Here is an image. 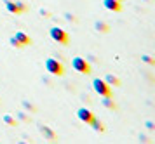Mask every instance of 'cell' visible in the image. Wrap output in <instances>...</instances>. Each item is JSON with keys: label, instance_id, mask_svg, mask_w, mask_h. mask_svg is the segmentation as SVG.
<instances>
[{"label": "cell", "instance_id": "16", "mask_svg": "<svg viewBox=\"0 0 155 144\" xmlns=\"http://www.w3.org/2000/svg\"><path fill=\"white\" fill-rule=\"evenodd\" d=\"M11 45H12V47H18V49H21V47H23L21 43H19V42L14 38V37H11Z\"/></svg>", "mask_w": 155, "mask_h": 144}, {"label": "cell", "instance_id": "7", "mask_svg": "<svg viewBox=\"0 0 155 144\" xmlns=\"http://www.w3.org/2000/svg\"><path fill=\"white\" fill-rule=\"evenodd\" d=\"M38 130H40V134H42V136L47 139V141H56V139H58L56 134L51 130L49 127H45V125H40V127H38Z\"/></svg>", "mask_w": 155, "mask_h": 144}, {"label": "cell", "instance_id": "9", "mask_svg": "<svg viewBox=\"0 0 155 144\" xmlns=\"http://www.w3.org/2000/svg\"><path fill=\"white\" fill-rule=\"evenodd\" d=\"M14 38L19 42V43H21L23 47H25V45H31V38H30L26 33H23V31H16Z\"/></svg>", "mask_w": 155, "mask_h": 144}, {"label": "cell", "instance_id": "5", "mask_svg": "<svg viewBox=\"0 0 155 144\" xmlns=\"http://www.w3.org/2000/svg\"><path fill=\"white\" fill-rule=\"evenodd\" d=\"M5 2V7H7V11L9 12H12V14H21L26 11V5L25 4H21V2H11V0H4Z\"/></svg>", "mask_w": 155, "mask_h": 144}, {"label": "cell", "instance_id": "1", "mask_svg": "<svg viewBox=\"0 0 155 144\" xmlns=\"http://www.w3.org/2000/svg\"><path fill=\"white\" fill-rule=\"evenodd\" d=\"M45 69L49 71L51 75L54 76H63L64 75V68H63V62L54 59V57H47L45 59Z\"/></svg>", "mask_w": 155, "mask_h": 144}, {"label": "cell", "instance_id": "11", "mask_svg": "<svg viewBox=\"0 0 155 144\" xmlns=\"http://www.w3.org/2000/svg\"><path fill=\"white\" fill-rule=\"evenodd\" d=\"M105 82L108 83V85H113V87H119V85H120V80L115 75H106L105 76Z\"/></svg>", "mask_w": 155, "mask_h": 144}, {"label": "cell", "instance_id": "15", "mask_svg": "<svg viewBox=\"0 0 155 144\" xmlns=\"http://www.w3.org/2000/svg\"><path fill=\"white\" fill-rule=\"evenodd\" d=\"M23 106H25L26 110H30V111H37V108L33 106V104H30L28 101H23Z\"/></svg>", "mask_w": 155, "mask_h": 144}, {"label": "cell", "instance_id": "8", "mask_svg": "<svg viewBox=\"0 0 155 144\" xmlns=\"http://www.w3.org/2000/svg\"><path fill=\"white\" fill-rule=\"evenodd\" d=\"M103 4H105V7L108 9V11H113V12L122 11V4H120L119 0H105Z\"/></svg>", "mask_w": 155, "mask_h": 144}, {"label": "cell", "instance_id": "21", "mask_svg": "<svg viewBox=\"0 0 155 144\" xmlns=\"http://www.w3.org/2000/svg\"><path fill=\"white\" fill-rule=\"evenodd\" d=\"M66 19H68V21H77L75 18H71V14H66Z\"/></svg>", "mask_w": 155, "mask_h": 144}, {"label": "cell", "instance_id": "3", "mask_svg": "<svg viewBox=\"0 0 155 144\" xmlns=\"http://www.w3.org/2000/svg\"><path fill=\"white\" fill-rule=\"evenodd\" d=\"M71 66L78 73H84V75H89L91 73V64L85 61L84 57H73L71 59Z\"/></svg>", "mask_w": 155, "mask_h": 144}, {"label": "cell", "instance_id": "10", "mask_svg": "<svg viewBox=\"0 0 155 144\" xmlns=\"http://www.w3.org/2000/svg\"><path fill=\"white\" fill-rule=\"evenodd\" d=\"M94 28H96L98 31H101V33H108V31H110V26H108L106 23H103V21H96V23H94Z\"/></svg>", "mask_w": 155, "mask_h": 144}, {"label": "cell", "instance_id": "14", "mask_svg": "<svg viewBox=\"0 0 155 144\" xmlns=\"http://www.w3.org/2000/svg\"><path fill=\"white\" fill-rule=\"evenodd\" d=\"M4 123H7V125H11V127H16L18 125V122H16V118H12L11 115H4Z\"/></svg>", "mask_w": 155, "mask_h": 144}, {"label": "cell", "instance_id": "20", "mask_svg": "<svg viewBox=\"0 0 155 144\" xmlns=\"http://www.w3.org/2000/svg\"><path fill=\"white\" fill-rule=\"evenodd\" d=\"M147 129H150V130H152V129H153V123H152V122H147Z\"/></svg>", "mask_w": 155, "mask_h": 144}, {"label": "cell", "instance_id": "4", "mask_svg": "<svg viewBox=\"0 0 155 144\" xmlns=\"http://www.w3.org/2000/svg\"><path fill=\"white\" fill-rule=\"evenodd\" d=\"M51 38L54 42H58V43H61V45H66L68 43V40H70V37H68V33L64 31V30H61V28H51Z\"/></svg>", "mask_w": 155, "mask_h": 144}, {"label": "cell", "instance_id": "2", "mask_svg": "<svg viewBox=\"0 0 155 144\" xmlns=\"http://www.w3.org/2000/svg\"><path fill=\"white\" fill-rule=\"evenodd\" d=\"M92 85H94V90L98 92L99 96H103V97H112V89H110V85H108L105 80H101V78H94Z\"/></svg>", "mask_w": 155, "mask_h": 144}, {"label": "cell", "instance_id": "17", "mask_svg": "<svg viewBox=\"0 0 155 144\" xmlns=\"http://www.w3.org/2000/svg\"><path fill=\"white\" fill-rule=\"evenodd\" d=\"M141 59H143V61L145 62H148V64H153V59H152V57H150V56H143V57H141Z\"/></svg>", "mask_w": 155, "mask_h": 144}, {"label": "cell", "instance_id": "19", "mask_svg": "<svg viewBox=\"0 0 155 144\" xmlns=\"http://www.w3.org/2000/svg\"><path fill=\"white\" fill-rule=\"evenodd\" d=\"M40 14H42L44 18H51V12L49 11H45V9H40Z\"/></svg>", "mask_w": 155, "mask_h": 144}, {"label": "cell", "instance_id": "6", "mask_svg": "<svg viewBox=\"0 0 155 144\" xmlns=\"http://www.w3.org/2000/svg\"><path fill=\"white\" fill-rule=\"evenodd\" d=\"M77 115H78V118H80L84 123H89L92 118H94V115H92V113L87 110V108H80V110L77 111Z\"/></svg>", "mask_w": 155, "mask_h": 144}, {"label": "cell", "instance_id": "18", "mask_svg": "<svg viewBox=\"0 0 155 144\" xmlns=\"http://www.w3.org/2000/svg\"><path fill=\"white\" fill-rule=\"evenodd\" d=\"M18 117H19V120H23V122H30V118L25 115V113H18Z\"/></svg>", "mask_w": 155, "mask_h": 144}, {"label": "cell", "instance_id": "13", "mask_svg": "<svg viewBox=\"0 0 155 144\" xmlns=\"http://www.w3.org/2000/svg\"><path fill=\"white\" fill-rule=\"evenodd\" d=\"M103 106L108 108V110H117V104L113 103L112 97H105V99H103Z\"/></svg>", "mask_w": 155, "mask_h": 144}, {"label": "cell", "instance_id": "12", "mask_svg": "<svg viewBox=\"0 0 155 144\" xmlns=\"http://www.w3.org/2000/svg\"><path fill=\"white\" fill-rule=\"evenodd\" d=\"M89 123L92 125V129H94L96 132H105V125L101 123L99 120H96V118H92V120L89 122Z\"/></svg>", "mask_w": 155, "mask_h": 144}, {"label": "cell", "instance_id": "22", "mask_svg": "<svg viewBox=\"0 0 155 144\" xmlns=\"http://www.w3.org/2000/svg\"><path fill=\"white\" fill-rule=\"evenodd\" d=\"M119 2H122V0H119Z\"/></svg>", "mask_w": 155, "mask_h": 144}]
</instances>
